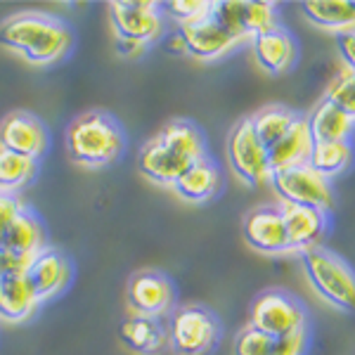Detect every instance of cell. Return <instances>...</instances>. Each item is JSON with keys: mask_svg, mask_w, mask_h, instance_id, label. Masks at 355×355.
Here are the masks:
<instances>
[{"mask_svg": "<svg viewBox=\"0 0 355 355\" xmlns=\"http://www.w3.org/2000/svg\"><path fill=\"white\" fill-rule=\"evenodd\" d=\"M242 232L246 244L251 249L261 251V254L277 256L291 251L282 206H259V209H251L244 218Z\"/></svg>", "mask_w": 355, "mask_h": 355, "instance_id": "12", "label": "cell"}, {"mask_svg": "<svg viewBox=\"0 0 355 355\" xmlns=\"http://www.w3.org/2000/svg\"><path fill=\"white\" fill-rule=\"evenodd\" d=\"M21 272H24L26 284L31 287L38 303L50 301L53 296L60 294L69 284V277H71V268H69L64 254H60L57 249H50V246L41 249L36 256H31L21 266Z\"/></svg>", "mask_w": 355, "mask_h": 355, "instance_id": "13", "label": "cell"}, {"mask_svg": "<svg viewBox=\"0 0 355 355\" xmlns=\"http://www.w3.org/2000/svg\"><path fill=\"white\" fill-rule=\"evenodd\" d=\"M41 306L26 284L24 272L10 270L0 275V320L5 322H24Z\"/></svg>", "mask_w": 355, "mask_h": 355, "instance_id": "20", "label": "cell"}, {"mask_svg": "<svg viewBox=\"0 0 355 355\" xmlns=\"http://www.w3.org/2000/svg\"><path fill=\"white\" fill-rule=\"evenodd\" d=\"M178 33H180L182 45H185V55L194 57V60H202V62L220 60V57H225L234 45L239 43L237 38L216 19V15L204 21H197V24L180 26Z\"/></svg>", "mask_w": 355, "mask_h": 355, "instance_id": "14", "label": "cell"}, {"mask_svg": "<svg viewBox=\"0 0 355 355\" xmlns=\"http://www.w3.org/2000/svg\"><path fill=\"white\" fill-rule=\"evenodd\" d=\"M121 339L130 351L140 355H154L168 343V327L162 322V318L133 315L121 324Z\"/></svg>", "mask_w": 355, "mask_h": 355, "instance_id": "22", "label": "cell"}, {"mask_svg": "<svg viewBox=\"0 0 355 355\" xmlns=\"http://www.w3.org/2000/svg\"><path fill=\"white\" fill-rule=\"evenodd\" d=\"M301 114L289 110L284 105H268V107H261L259 112H254L251 121H254V128L259 133L261 142L270 150L272 145H277L284 135L291 130V125L299 121Z\"/></svg>", "mask_w": 355, "mask_h": 355, "instance_id": "25", "label": "cell"}, {"mask_svg": "<svg viewBox=\"0 0 355 355\" xmlns=\"http://www.w3.org/2000/svg\"><path fill=\"white\" fill-rule=\"evenodd\" d=\"M324 100L336 105L346 116H351L355 121V73L353 71L339 73V76L329 83L327 93H324Z\"/></svg>", "mask_w": 355, "mask_h": 355, "instance_id": "28", "label": "cell"}, {"mask_svg": "<svg viewBox=\"0 0 355 355\" xmlns=\"http://www.w3.org/2000/svg\"><path fill=\"white\" fill-rule=\"evenodd\" d=\"M301 12L313 26L324 28L331 33H348L355 31V8L353 0H313V3H301Z\"/></svg>", "mask_w": 355, "mask_h": 355, "instance_id": "23", "label": "cell"}, {"mask_svg": "<svg viewBox=\"0 0 355 355\" xmlns=\"http://www.w3.org/2000/svg\"><path fill=\"white\" fill-rule=\"evenodd\" d=\"M218 190H220V173H218V168L211 164L209 157L192 164L173 185V192L178 197L192 204L209 202L211 197H216Z\"/></svg>", "mask_w": 355, "mask_h": 355, "instance_id": "21", "label": "cell"}, {"mask_svg": "<svg viewBox=\"0 0 355 355\" xmlns=\"http://www.w3.org/2000/svg\"><path fill=\"white\" fill-rule=\"evenodd\" d=\"M67 152L83 168H105L121 157L123 130L107 112H85L69 125Z\"/></svg>", "mask_w": 355, "mask_h": 355, "instance_id": "3", "label": "cell"}, {"mask_svg": "<svg viewBox=\"0 0 355 355\" xmlns=\"http://www.w3.org/2000/svg\"><path fill=\"white\" fill-rule=\"evenodd\" d=\"M303 272L324 303L341 313H355V270L327 246L301 254Z\"/></svg>", "mask_w": 355, "mask_h": 355, "instance_id": "4", "label": "cell"}, {"mask_svg": "<svg viewBox=\"0 0 355 355\" xmlns=\"http://www.w3.org/2000/svg\"><path fill=\"white\" fill-rule=\"evenodd\" d=\"M353 119L346 116L329 100H320L308 114V125L315 142H346L353 133Z\"/></svg>", "mask_w": 355, "mask_h": 355, "instance_id": "24", "label": "cell"}, {"mask_svg": "<svg viewBox=\"0 0 355 355\" xmlns=\"http://www.w3.org/2000/svg\"><path fill=\"white\" fill-rule=\"evenodd\" d=\"M125 299H128V308L133 311V315L164 318L173 308L175 291L166 275L157 270H142L128 279Z\"/></svg>", "mask_w": 355, "mask_h": 355, "instance_id": "11", "label": "cell"}, {"mask_svg": "<svg viewBox=\"0 0 355 355\" xmlns=\"http://www.w3.org/2000/svg\"><path fill=\"white\" fill-rule=\"evenodd\" d=\"M353 162L351 142H315V150L311 154V168L318 171L322 178H334L343 173Z\"/></svg>", "mask_w": 355, "mask_h": 355, "instance_id": "26", "label": "cell"}, {"mask_svg": "<svg viewBox=\"0 0 355 355\" xmlns=\"http://www.w3.org/2000/svg\"><path fill=\"white\" fill-rule=\"evenodd\" d=\"M218 341V320L202 306H182L171 318L168 343L178 355H204Z\"/></svg>", "mask_w": 355, "mask_h": 355, "instance_id": "7", "label": "cell"}, {"mask_svg": "<svg viewBox=\"0 0 355 355\" xmlns=\"http://www.w3.org/2000/svg\"><path fill=\"white\" fill-rule=\"evenodd\" d=\"M254 60L270 76L289 71L296 62V43L287 28L275 26L254 38Z\"/></svg>", "mask_w": 355, "mask_h": 355, "instance_id": "18", "label": "cell"}, {"mask_svg": "<svg viewBox=\"0 0 355 355\" xmlns=\"http://www.w3.org/2000/svg\"><path fill=\"white\" fill-rule=\"evenodd\" d=\"M284 225H287L291 251H306L320 249L327 234L329 218L327 211L315 209V206H301V204H282Z\"/></svg>", "mask_w": 355, "mask_h": 355, "instance_id": "15", "label": "cell"}, {"mask_svg": "<svg viewBox=\"0 0 355 355\" xmlns=\"http://www.w3.org/2000/svg\"><path fill=\"white\" fill-rule=\"evenodd\" d=\"M216 19L220 21L237 41L242 38H256L261 33L270 31L277 24V5L263 3V0H234V3L216 5Z\"/></svg>", "mask_w": 355, "mask_h": 355, "instance_id": "10", "label": "cell"}, {"mask_svg": "<svg viewBox=\"0 0 355 355\" xmlns=\"http://www.w3.org/2000/svg\"><path fill=\"white\" fill-rule=\"evenodd\" d=\"M353 8H355V0H353Z\"/></svg>", "mask_w": 355, "mask_h": 355, "instance_id": "36", "label": "cell"}, {"mask_svg": "<svg viewBox=\"0 0 355 355\" xmlns=\"http://www.w3.org/2000/svg\"><path fill=\"white\" fill-rule=\"evenodd\" d=\"M206 159L204 135L192 121L173 119L137 154V168L154 185L173 187L192 164Z\"/></svg>", "mask_w": 355, "mask_h": 355, "instance_id": "1", "label": "cell"}, {"mask_svg": "<svg viewBox=\"0 0 355 355\" xmlns=\"http://www.w3.org/2000/svg\"><path fill=\"white\" fill-rule=\"evenodd\" d=\"M315 150V140L308 125V116L301 114L299 121L291 125V130L277 145L268 150V162H270V171H284L294 168V166H308L311 164V154Z\"/></svg>", "mask_w": 355, "mask_h": 355, "instance_id": "17", "label": "cell"}, {"mask_svg": "<svg viewBox=\"0 0 355 355\" xmlns=\"http://www.w3.org/2000/svg\"><path fill=\"white\" fill-rule=\"evenodd\" d=\"M110 21L116 38L150 45L162 33V5L147 0L110 3Z\"/></svg>", "mask_w": 355, "mask_h": 355, "instance_id": "9", "label": "cell"}, {"mask_svg": "<svg viewBox=\"0 0 355 355\" xmlns=\"http://www.w3.org/2000/svg\"><path fill=\"white\" fill-rule=\"evenodd\" d=\"M48 135L41 119L31 112H10L0 123V147L21 157L38 159L45 152Z\"/></svg>", "mask_w": 355, "mask_h": 355, "instance_id": "16", "label": "cell"}, {"mask_svg": "<svg viewBox=\"0 0 355 355\" xmlns=\"http://www.w3.org/2000/svg\"><path fill=\"white\" fill-rule=\"evenodd\" d=\"M227 162L234 175L246 185H263L272 178L270 162H268V147L261 142L254 128L251 116L239 119L227 135Z\"/></svg>", "mask_w": 355, "mask_h": 355, "instance_id": "5", "label": "cell"}, {"mask_svg": "<svg viewBox=\"0 0 355 355\" xmlns=\"http://www.w3.org/2000/svg\"><path fill=\"white\" fill-rule=\"evenodd\" d=\"M21 211V204L15 194H8V192H0V237L3 232L8 230V225L15 220V216Z\"/></svg>", "mask_w": 355, "mask_h": 355, "instance_id": "32", "label": "cell"}, {"mask_svg": "<svg viewBox=\"0 0 355 355\" xmlns=\"http://www.w3.org/2000/svg\"><path fill=\"white\" fill-rule=\"evenodd\" d=\"M308 351V331H294V334L275 339L272 355H306Z\"/></svg>", "mask_w": 355, "mask_h": 355, "instance_id": "31", "label": "cell"}, {"mask_svg": "<svg viewBox=\"0 0 355 355\" xmlns=\"http://www.w3.org/2000/svg\"><path fill=\"white\" fill-rule=\"evenodd\" d=\"M147 45L142 43H133V41H123V38H116V50L121 53L123 57H140L145 53Z\"/></svg>", "mask_w": 355, "mask_h": 355, "instance_id": "34", "label": "cell"}, {"mask_svg": "<svg viewBox=\"0 0 355 355\" xmlns=\"http://www.w3.org/2000/svg\"><path fill=\"white\" fill-rule=\"evenodd\" d=\"M0 246H3L12 259L19 261L21 266H24L31 256H36L41 249H45L43 227H41V220L36 218V214L28 211L26 206H21V211L15 216V220L10 223L8 230L0 237Z\"/></svg>", "mask_w": 355, "mask_h": 355, "instance_id": "19", "label": "cell"}, {"mask_svg": "<svg viewBox=\"0 0 355 355\" xmlns=\"http://www.w3.org/2000/svg\"><path fill=\"white\" fill-rule=\"evenodd\" d=\"M19 268H21V263L17 259H12V256H10L3 246H0V275L10 272V270H19Z\"/></svg>", "mask_w": 355, "mask_h": 355, "instance_id": "35", "label": "cell"}, {"mask_svg": "<svg viewBox=\"0 0 355 355\" xmlns=\"http://www.w3.org/2000/svg\"><path fill=\"white\" fill-rule=\"evenodd\" d=\"M256 329L266 331L272 339L303 331L308 324V315L303 303L282 289H268L256 296L251 306V322Z\"/></svg>", "mask_w": 355, "mask_h": 355, "instance_id": "6", "label": "cell"}, {"mask_svg": "<svg viewBox=\"0 0 355 355\" xmlns=\"http://www.w3.org/2000/svg\"><path fill=\"white\" fill-rule=\"evenodd\" d=\"M336 48H339V55H341V60L346 62L348 71L355 73V31L339 33V36H336Z\"/></svg>", "mask_w": 355, "mask_h": 355, "instance_id": "33", "label": "cell"}, {"mask_svg": "<svg viewBox=\"0 0 355 355\" xmlns=\"http://www.w3.org/2000/svg\"><path fill=\"white\" fill-rule=\"evenodd\" d=\"M36 173V159L0 147V192L15 194Z\"/></svg>", "mask_w": 355, "mask_h": 355, "instance_id": "27", "label": "cell"}, {"mask_svg": "<svg viewBox=\"0 0 355 355\" xmlns=\"http://www.w3.org/2000/svg\"><path fill=\"white\" fill-rule=\"evenodd\" d=\"M272 336L256 329L254 324H246L234 339V355H272Z\"/></svg>", "mask_w": 355, "mask_h": 355, "instance_id": "30", "label": "cell"}, {"mask_svg": "<svg viewBox=\"0 0 355 355\" xmlns=\"http://www.w3.org/2000/svg\"><path fill=\"white\" fill-rule=\"evenodd\" d=\"M216 5L218 3H204V0H192V3H168L164 5L166 10L171 12V17L178 21V26H190V24H197V21H204L209 17L216 15Z\"/></svg>", "mask_w": 355, "mask_h": 355, "instance_id": "29", "label": "cell"}, {"mask_svg": "<svg viewBox=\"0 0 355 355\" xmlns=\"http://www.w3.org/2000/svg\"><path fill=\"white\" fill-rule=\"evenodd\" d=\"M71 41V28L45 12H17L0 24V45L36 67L60 62Z\"/></svg>", "mask_w": 355, "mask_h": 355, "instance_id": "2", "label": "cell"}, {"mask_svg": "<svg viewBox=\"0 0 355 355\" xmlns=\"http://www.w3.org/2000/svg\"><path fill=\"white\" fill-rule=\"evenodd\" d=\"M275 192L282 199V204H301L315 206V209L327 211L334 204L329 180L322 178L311 166H294V168L275 171L270 178Z\"/></svg>", "mask_w": 355, "mask_h": 355, "instance_id": "8", "label": "cell"}]
</instances>
